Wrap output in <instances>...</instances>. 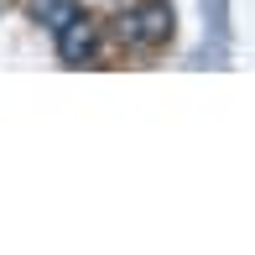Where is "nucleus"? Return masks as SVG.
<instances>
[{"mask_svg": "<svg viewBox=\"0 0 255 255\" xmlns=\"http://www.w3.org/2000/svg\"><path fill=\"white\" fill-rule=\"evenodd\" d=\"M115 37H120L125 47H141V52L161 47V42L172 37V5H167V0H146V5H130L120 21H115Z\"/></svg>", "mask_w": 255, "mask_h": 255, "instance_id": "1", "label": "nucleus"}, {"mask_svg": "<svg viewBox=\"0 0 255 255\" xmlns=\"http://www.w3.org/2000/svg\"><path fill=\"white\" fill-rule=\"evenodd\" d=\"M52 37H57V57H63L68 68H84V63H94V52H99V21L78 10L68 26L52 31Z\"/></svg>", "mask_w": 255, "mask_h": 255, "instance_id": "2", "label": "nucleus"}, {"mask_svg": "<svg viewBox=\"0 0 255 255\" xmlns=\"http://www.w3.org/2000/svg\"><path fill=\"white\" fill-rule=\"evenodd\" d=\"M31 16H37V26L57 31V26H68V21L78 16V5H73V0H37V5H31Z\"/></svg>", "mask_w": 255, "mask_h": 255, "instance_id": "3", "label": "nucleus"}, {"mask_svg": "<svg viewBox=\"0 0 255 255\" xmlns=\"http://www.w3.org/2000/svg\"><path fill=\"white\" fill-rule=\"evenodd\" d=\"M0 10H5V0H0Z\"/></svg>", "mask_w": 255, "mask_h": 255, "instance_id": "4", "label": "nucleus"}]
</instances>
